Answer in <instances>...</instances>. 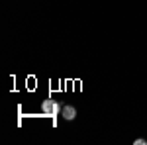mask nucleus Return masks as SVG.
<instances>
[{"instance_id": "obj_2", "label": "nucleus", "mask_w": 147, "mask_h": 145, "mask_svg": "<svg viewBox=\"0 0 147 145\" xmlns=\"http://www.w3.org/2000/svg\"><path fill=\"white\" fill-rule=\"evenodd\" d=\"M75 116H77V110L73 106H65L63 108V118L65 120H75Z\"/></svg>"}, {"instance_id": "obj_3", "label": "nucleus", "mask_w": 147, "mask_h": 145, "mask_svg": "<svg viewBox=\"0 0 147 145\" xmlns=\"http://www.w3.org/2000/svg\"><path fill=\"white\" fill-rule=\"evenodd\" d=\"M145 143H147L145 139H136V145H145Z\"/></svg>"}, {"instance_id": "obj_1", "label": "nucleus", "mask_w": 147, "mask_h": 145, "mask_svg": "<svg viewBox=\"0 0 147 145\" xmlns=\"http://www.w3.org/2000/svg\"><path fill=\"white\" fill-rule=\"evenodd\" d=\"M41 110H43L45 116H57V114H59V104H57L55 100H43Z\"/></svg>"}]
</instances>
